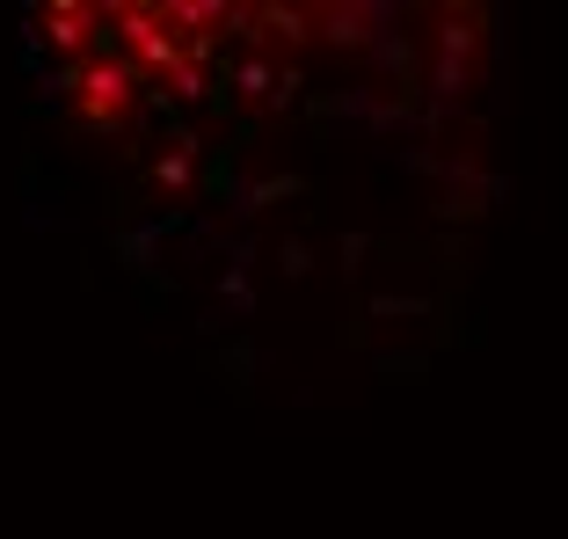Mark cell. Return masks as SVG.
Instances as JSON below:
<instances>
[{
    "mask_svg": "<svg viewBox=\"0 0 568 539\" xmlns=\"http://www.w3.org/2000/svg\"><path fill=\"white\" fill-rule=\"evenodd\" d=\"M88 95H102V102H124V73H118V67H88Z\"/></svg>",
    "mask_w": 568,
    "mask_h": 539,
    "instance_id": "6da1fadb",
    "label": "cell"
},
{
    "mask_svg": "<svg viewBox=\"0 0 568 539\" xmlns=\"http://www.w3.org/2000/svg\"><path fill=\"white\" fill-rule=\"evenodd\" d=\"M175 16H183V22H219V16H226V8H219V0H183Z\"/></svg>",
    "mask_w": 568,
    "mask_h": 539,
    "instance_id": "7a4b0ae2",
    "label": "cell"
}]
</instances>
